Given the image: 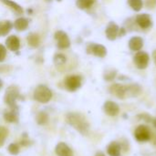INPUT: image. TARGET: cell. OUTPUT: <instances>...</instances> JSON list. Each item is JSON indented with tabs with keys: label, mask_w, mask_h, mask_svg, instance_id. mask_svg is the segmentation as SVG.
<instances>
[{
	"label": "cell",
	"mask_w": 156,
	"mask_h": 156,
	"mask_svg": "<svg viewBox=\"0 0 156 156\" xmlns=\"http://www.w3.org/2000/svg\"><path fill=\"white\" fill-rule=\"evenodd\" d=\"M150 57L145 51H138L133 57V63L139 69H144L148 67Z\"/></svg>",
	"instance_id": "cell-6"
},
{
	"label": "cell",
	"mask_w": 156,
	"mask_h": 156,
	"mask_svg": "<svg viewBox=\"0 0 156 156\" xmlns=\"http://www.w3.org/2000/svg\"><path fill=\"white\" fill-rule=\"evenodd\" d=\"M6 48L4 45L0 44V62H3L6 58Z\"/></svg>",
	"instance_id": "cell-29"
},
{
	"label": "cell",
	"mask_w": 156,
	"mask_h": 156,
	"mask_svg": "<svg viewBox=\"0 0 156 156\" xmlns=\"http://www.w3.org/2000/svg\"><path fill=\"white\" fill-rule=\"evenodd\" d=\"M33 97L40 103H48L52 98V91L48 87L41 84L35 89Z\"/></svg>",
	"instance_id": "cell-3"
},
{
	"label": "cell",
	"mask_w": 156,
	"mask_h": 156,
	"mask_svg": "<svg viewBox=\"0 0 156 156\" xmlns=\"http://www.w3.org/2000/svg\"><path fill=\"white\" fill-rule=\"evenodd\" d=\"M95 156H106L105 155V154L104 153H102V152H97L96 153V154Z\"/></svg>",
	"instance_id": "cell-33"
},
{
	"label": "cell",
	"mask_w": 156,
	"mask_h": 156,
	"mask_svg": "<svg viewBox=\"0 0 156 156\" xmlns=\"http://www.w3.org/2000/svg\"><path fill=\"white\" fill-rule=\"evenodd\" d=\"M128 5H130V7L133 10L138 12L143 8L144 2H143V0H128Z\"/></svg>",
	"instance_id": "cell-25"
},
{
	"label": "cell",
	"mask_w": 156,
	"mask_h": 156,
	"mask_svg": "<svg viewBox=\"0 0 156 156\" xmlns=\"http://www.w3.org/2000/svg\"><path fill=\"white\" fill-rule=\"evenodd\" d=\"M136 23L137 25L143 28V29H148L150 27H152L153 26V20L152 17L150 16V15L148 14H140L136 16Z\"/></svg>",
	"instance_id": "cell-10"
},
{
	"label": "cell",
	"mask_w": 156,
	"mask_h": 156,
	"mask_svg": "<svg viewBox=\"0 0 156 156\" xmlns=\"http://www.w3.org/2000/svg\"><path fill=\"white\" fill-rule=\"evenodd\" d=\"M2 87H3V82H2V80H0V90H1Z\"/></svg>",
	"instance_id": "cell-34"
},
{
	"label": "cell",
	"mask_w": 156,
	"mask_h": 156,
	"mask_svg": "<svg viewBox=\"0 0 156 156\" xmlns=\"http://www.w3.org/2000/svg\"><path fill=\"white\" fill-rule=\"evenodd\" d=\"M36 120H37V122L39 124V125H45L46 123H48V114L46 112H39L36 117Z\"/></svg>",
	"instance_id": "cell-23"
},
{
	"label": "cell",
	"mask_w": 156,
	"mask_h": 156,
	"mask_svg": "<svg viewBox=\"0 0 156 156\" xmlns=\"http://www.w3.org/2000/svg\"><path fill=\"white\" fill-rule=\"evenodd\" d=\"M153 58H154V64L156 66V49L154 50V52H153Z\"/></svg>",
	"instance_id": "cell-32"
},
{
	"label": "cell",
	"mask_w": 156,
	"mask_h": 156,
	"mask_svg": "<svg viewBox=\"0 0 156 156\" xmlns=\"http://www.w3.org/2000/svg\"><path fill=\"white\" fill-rule=\"evenodd\" d=\"M107 154L109 156H121L122 144L118 142H112L107 147Z\"/></svg>",
	"instance_id": "cell-17"
},
{
	"label": "cell",
	"mask_w": 156,
	"mask_h": 156,
	"mask_svg": "<svg viewBox=\"0 0 156 156\" xmlns=\"http://www.w3.org/2000/svg\"><path fill=\"white\" fill-rule=\"evenodd\" d=\"M115 77H116V70L110 69L104 73V80L107 81H112Z\"/></svg>",
	"instance_id": "cell-28"
},
{
	"label": "cell",
	"mask_w": 156,
	"mask_h": 156,
	"mask_svg": "<svg viewBox=\"0 0 156 156\" xmlns=\"http://www.w3.org/2000/svg\"><path fill=\"white\" fill-rule=\"evenodd\" d=\"M21 144H22L23 146H28V145L30 144V141H29V139H28V137H27V135L26 133H24L23 136H22Z\"/></svg>",
	"instance_id": "cell-30"
},
{
	"label": "cell",
	"mask_w": 156,
	"mask_h": 156,
	"mask_svg": "<svg viewBox=\"0 0 156 156\" xmlns=\"http://www.w3.org/2000/svg\"><path fill=\"white\" fill-rule=\"evenodd\" d=\"M18 109L9 108V111H5L4 112V119L5 122L14 123L18 122Z\"/></svg>",
	"instance_id": "cell-16"
},
{
	"label": "cell",
	"mask_w": 156,
	"mask_h": 156,
	"mask_svg": "<svg viewBox=\"0 0 156 156\" xmlns=\"http://www.w3.org/2000/svg\"><path fill=\"white\" fill-rule=\"evenodd\" d=\"M7 150H8V152H9L10 154H12V155H16V154H19L20 148H19V145H18L17 144L13 143V144H9Z\"/></svg>",
	"instance_id": "cell-26"
},
{
	"label": "cell",
	"mask_w": 156,
	"mask_h": 156,
	"mask_svg": "<svg viewBox=\"0 0 156 156\" xmlns=\"http://www.w3.org/2000/svg\"><path fill=\"white\" fill-rule=\"evenodd\" d=\"M110 92L112 95H114L117 98L122 99V100H124L128 97L127 96V86H124V85H122L119 83L112 85L110 87Z\"/></svg>",
	"instance_id": "cell-9"
},
{
	"label": "cell",
	"mask_w": 156,
	"mask_h": 156,
	"mask_svg": "<svg viewBox=\"0 0 156 156\" xmlns=\"http://www.w3.org/2000/svg\"><path fill=\"white\" fill-rule=\"evenodd\" d=\"M0 1H1L3 4H5V5H7L8 7H10V9H12L17 16L23 14L24 10H23L22 6L19 5L17 3H16V2H14V1H12V0H0Z\"/></svg>",
	"instance_id": "cell-20"
},
{
	"label": "cell",
	"mask_w": 156,
	"mask_h": 156,
	"mask_svg": "<svg viewBox=\"0 0 156 156\" xmlns=\"http://www.w3.org/2000/svg\"><path fill=\"white\" fill-rule=\"evenodd\" d=\"M103 111L107 115H109L111 117H115L120 112V107L116 102L108 101L103 105Z\"/></svg>",
	"instance_id": "cell-12"
},
{
	"label": "cell",
	"mask_w": 156,
	"mask_h": 156,
	"mask_svg": "<svg viewBox=\"0 0 156 156\" xmlns=\"http://www.w3.org/2000/svg\"><path fill=\"white\" fill-rule=\"evenodd\" d=\"M67 122L82 135H87L90 131V124L87 119L80 113L70 112L67 115Z\"/></svg>",
	"instance_id": "cell-1"
},
{
	"label": "cell",
	"mask_w": 156,
	"mask_h": 156,
	"mask_svg": "<svg viewBox=\"0 0 156 156\" xmlns=\"http://www.w3.org/2000/svg\"><path fill=\"white\" fill-rule=\"evenodd\" d=\"M154 127L156 128V119L154 121Z\"/></svg>",
	"instance_id": "cell-35"
},
{
	"label": "cell",
	"mask_w": 156,
	"mask_h": 156,
	"mask_svg": "<svg viewBox=\"0 0 156 156\" xmlns=\"http://www.w3.org/2000/svg\"><path fill=\"white\" fill-rule=\"evenodd\" d=\"M86 51L88 54H91L95 57L98 58H104L107 55V48L101 44H97V43H90L88 44L87 48H86Z\"/></svg>",
	"instance_id": "cell-7"
},
{
	"label": "cell",
	"mask_w": 156,
	"mask_h": 156,
	"mask_svg": "<svg viewBox=\"0 0 156 156\" xmlns=\"http://www.w3.org/2000/svg\"><path fill=\"white\" fill-rule=\"evenodd\" d=\"M47 1H51V0H47Z\"/></svg>",
	"instance_id": "cell-36"
},
{
	"label": "cell",
	"mask_w": 156,
	"mask_h": 156,
	"mask_svg": "<svg viewBox=\"0 0 156 156\" xmlns=\"http://www.w3.org/2000/svg\"><path fill=\"white\" fill-rule=\"evenodd\" d=\"M145 5L148 8H154L156 6V0H146Z\"/></svg>",
	"instance_id": "cell-31"
},
{
	"label": "cell",
	"mask_w": 156,
	"mask_h": 156,
	"mask_svg": "<svg viewBox=\"0 0 156 156\" xmlns=\"http://www.w3.org/2000/svg\"><path fill=\"white\" fill-rule=\"evenodd\" d=\"M5 47L10 51L16 52L20 48V39L18 38V37H16L15 35H11V36L7 37V38L5 40Z\"/></svg>",
	"instance_id": "cell-13"
},
{
	"label": "cell",
	"mask_w": 156,
	"mask_h": 156,
	"mask_svg": "<svg viewBox=\"0 0 156 156\" xmlns=\"http://www.w3.org/2000/svg\"><path fill=\"white\" fill-rule=\"evenodd\" d=\"M119 32H120V27L114 22H110L105 29L106 37L112 41L117 38V37L119 36Z\"/></svg>",
	"instance_id": "cell-11"
},
{
	"label": "cell",
	"mask_w": 156,
	"mask_h": 156,
	"mask_svg": "<svg viewBox=\"0 0 156 156\" xmlns=\"http://www.w3.org/2000/svg\"><path fill=\"white\" fill-rule=\"evenodd\" d=\"M54 37L57 41V47L59 49H66L70 46V39L68 34L62 30H58L54 34Z\"/></svg>",
	"instance_id": "cell-8"
},
{
	"label": "cell",
	"mask_w": 156,
	"mask_h": 156,
	"mask_svg": "<svg viewBox=\"0 0 156 156\" xmlns=\"http://www.w3.org/2000/svg\"><path fill=\"white\" fill-rule=\"evenodd\" d=\"M55 153L58 156H74L71 148L65 143H59L55 148Z\"/></svg>",
	"instance_id": "cell-14"
},
{
	"label": "cell",
	"mask_w": 156,
	"mask_h": 156,
	"mask_svg": "<svg viewBox=\"0 0 156 156\" xmlns=\"http://www.w3.org/2000/svg\"><path fill=\"white\" fill-rule=\"evenodd\" d=\"M134 138L139 143H145L151 139V131L146 125H139L134 131Z\"/></svg>",
	"instance_id": "cell-5"
},
{
	"label": "cell",
	"mask_w": 156,
	"mask_h": 156,
	"mask_svg": "<svg viewBox=\"0 0 156 156\" xmlns=\"http://www.w3.org/2000/svg\"><path fill=\"white\" fill-rule=\"evenodd\" d=\"M27 44L31 47V48H37L39 46V43H40V39H39V37L37 34L36 33H30L27 37Z\"/></svg>",
	"instance_id": "cell-21"
},
{
	"label": "cell",
	"mask_w": 156,
	"mask_h": 156,
	"mask_svg": "<svg viewBox=\"0 0 156 156\" xmlns=\"http://www.w3.org/2000/svg\"><path fill=\"white\" fill-rule=\"evenodd\" d=\"M96 0H77L76 1V5L78 8L84 10L91 7L95 4Z\"/></svg>",
	"instance_id": "cell-22"
},
{
	"label": "cell",
	"mask_w": 156,
	"mask_h": 156,
	"mask_svg": "<svg viewBox=\"0 0 156 156\" xmlns=\"http://www.w3.org/2000/svg\"><path fill=\"white\" fill-rule=\"evenodd\" d=\"M129 48L132 51H140L144 47V39L140 37H133L129 40Z\"/></svg>",
	"instance_id": "cell-15"
},
{
	"label": "cell",
	"mask_w": 156,
	"mask_h": 156,
	"mask_svg": "<svg viewBox=\"0 0 156 156\" xmlns=\"http://www.w3.org/2000/svg\"><path fill=\"white\" fill-rule=\"evenodd\" d=\"M7 134H8V132L7 130L3 127V126H0V147H2L5 142V139L7 137Z\"/></svg>",
	"instance_id": "cell-27"
},
{
	"label": "cell",
	"mask_w": 156,
	"mask_h": 156,
	"mask_svg": "<svg viewBox=\"0 0 156 156\" xmlns=\"http://www.w3.org/2000/svg\"><path fill=\"white\" fill-rule=\"evenodd\" d=\"M21 98L22 97L20 95L19 89L16 86L12 85L6 89L5 96H4V101L6 105H8L9 108L18 109L17 104H16V101L21 100Z\"/></svg>",
	"instance_id": "cell-2"
},
{
	"label": "cell",
	"mask_w": 156,
	"mask_h": 156,
	"mask_svg": "<svg viewBox=\"0 0 156 156\" xmlns=\"http://www.w3.org/2000/svg\"><path fill=\"white\" fill-rule=\"evenodd\" d=\"M53 61L56 66H63L67 62V57L62 53H57L53 58Z\"/></svg>",
	"instance_id": "cell-24"
},
{
	"label": "cell",
	"mask_w": 156,
	"mask_h": 156,
	"mask_svg": "<svg viewBox=\"0 0 156 156\" xmlns=\"http://www.w3.org/2000/svg\"><path fill=\"white\" fill-rule=\"evenodd\" d=\"M13 23L9 20L0 21V37L7 36L13 28Z\"/></svg>",
	"instance_id": "cell-19"
},
{
	"label": "cell",
	"mask_w": 156,
	"mask_h": 156,
	"mask_svg": "<svg viewBox=\"0 0 156 156\" xmlns=\"http://www.w3.org/2000/svg\"><path fill=\"white\" fill-rule=\"evenodd\" d=\"M29 25V20L26 17H18L13 24L14 27L17 31H25Z\"/></svg>",
	"instance_id": "cell-18"
},
{
	"label": "cell",
	"mask_w": 156,
	"mask_h": 156,
	"mask_svg": "<svg viewBox=\"0 0 156 156\" xmlns=\"http://www.w3.org/2000/svg\"><path fill=\"white\" fill-rule=\"evenodd\" d=\"M65 88L71 92L78 90L82 85V78L80 75H70L65 79Z\"/></svg>",
	"instance_id": "cell-4"
}]
</instances>
